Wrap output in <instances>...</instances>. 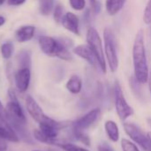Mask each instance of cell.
I'll return each instance as SVG.
<instances>
[{
  "label": "cell",
  "instance_id": "1",
  "mask_svg": "<svg viewBox=\"0 0 151 151\" xmlns=\"http://www.w3.org/2000/svg\"><path fill=\"white\" fill-rule=\"evenodd\" d=\"M133 63L134 78L141 84H145L149 81L150 70L146 57L144 32L140 29L134 38L133 45Z\"/></svg>",
  "mask_w": 151,
  "mask_h": 151
},
{
  "label": "cell",
  "instance_id": "2",
  "mask_svg": "<svg viewBox=\"0 0 151 151\" xmlns=\"http://www.w3.org/2000/svg\"><path fill=\"white\" fill-rule=\"evenodd\" d=\"M39 46L41 50L47 56L51 58H58L62 60L71 61L72 54L59 40L50 36H41L39 38Z\"/></svg>",
  "mask_w": 151,
  "mask_h": 151
},
{
  "label": "cell",
  "instance_id": "3",
  "mask_svg": "<svg viewBox=\"0 0 151 151\" xmlns=\"http://www.w3.org/2000/svg\"><path fill=\"white\" fill-rule=\"evenodd\" d=\"M8 96L10 101L7 103L5 107V114H4L5 119L8 121L9 124L18 123L21 125H26L27 118L17 98L15 91L12 88H10L8 90Z\"/></svg>",
  "mask_w": 151,
  "mask_h": 151
},
{
  "label": "cell",
  "instance_id": "4",
  "mask_svg": "<svg viewBox=\"0 0 151 151\" xmlns=\"http://www.w3.org/2000/svg\"><path fill=\"white\" fill-rule=\"evenodd\" d=\"M104 52L107 58V62L110 70L112 73L117 72L119 68V58L116 48V41L114 33L110 27H106L104 30Z\"/></svg>",
  "mask_w": 151,
  "mask_h": 151
},
{
  "label": "cell",
  "instance_id": "5",
  "mask_svg": "<svg viewBox=\"0 0 151 151\" xmlns=\"http://www.w3.org/2000/svg\"><path fill=\"white\" fill-rule=\"evenodd\" d=\"M87 41H88V45L92 49V50L95 52V54L97 58L100 70L104 73H105L107 71L105 56H104V49H103L101 37L96 28L89 27L88 29Z\"/></svg>",
  "mask_w": 151,
  "mask_h": 151
},
{
  "label": "cell",
  "instance_id": "6",
  "mask_svg": "<svg viewBox=\"0 0 151 151\" xmlns=\"http://www.w3.org/2000/svg\"><path fill=\"white\" fill-rule=\"evenodd\" d=\"M114 98L117 114L119 119L122 122H125L128 118L134 115V111L133 107L128 104L119 81H116L114 84Z\"/></svg>",
  "mask_w": 151,
  "mask_h": 151
},
{
  "label": "cell",
  "instance_id": "7",
  "mask_svg": "<svg viewBox=\"0 0 151 151\" xmlns=\"http://www.w3.org/2000/svg\"><path fill=\"white\" fill-rule=\"evenodd\" d=\"M124 129L126 134L130 137V139L135 144H138L142 150L145 151H151V142L148 134L135 124L134 123H124Z\"/></svg>",
  "mask_w": 151,
  "mask_h": 151
},
{
  "label": "cell",
  "instance_id": "8",
  "mask_svg": "<svg viewBox=\"0 0 151 151\" xmlns=\"http://www.w3.org/2000/svg\"><path fill=\"white\" fill-rule=\"evenodd\" d=\"M26 107H27V111L29 113V115L38 124L52 122L54 120L44 113V111H42L41 106L37 104V102L30 95H27L26 97Z\"/></svg>",
  "mask_w": 151,
  "mask_h": 151
},
{
  "label": "cell",
  "instance_id": "9",
  "mask_svg": "<svg viewBox=\"0 0 151 151\" xmlns=\"http://www.w3.org/2000/svg\"><path fill=\"white\" fill-rule=\"evenodd\" d=\"M101 114L102 111L99 108L93 109L82 117H81L80 119H78L77 120H75L73 123V127L77 130L85 131L98 121V119L101 117Z\"/></svg>",
  "mask_w": 151,
  "mask_h": 151
},
{
  "label": "cell",
  "instance_id": "10",
  "mask_svg": "<svg viewBox=\"0 0 151 151\" xmlns=\"http://www.w3.org/2000/svg\"><path fill=\"white\" fill-rule=\"evenodd\" d=\"M73 51L75 55L85 59L90 65H92L94 67H96V66L99 67L97 58H96L95 52L92 50V49L88 45H86V44L78 45L73 50Z\"/></svg>",
  "mask_w": 151,
  "mask_h": 151
},
{
  "label": "cell",
  "instance_id": "11",
  "mask_svg": "<svg viewBox=\"0 0 151 151\" xmlns=\"http://www.w3.org/2000/svg\"><path fill=\"white\" fill-rule=\"evenodd\" d=\"M31 80L30 68H20L14 76V81L17 89L23 93L27 90Z\"/></svg>",
  "mask_w": 151,
  "mask_h": 151
},
{
  "label": "cell",
  "instance_id": "12",
  "mask_svg": "<svg viewBox=\"0 0 151 151\" xmlns=\"http://www.w3.org/2000/svg\"><path fill=\"white\" fill-rule=\"evenodd\" d=\"M0 139L11 142H19L20 140L4 117L0 116Z\"/></svg>",
  "mask_w": 151,
  "mask_h": 151
},
{
  "label": "cell",
  "instance_id": "13",
  "mask_svg": "<svg viewBox=\"0 0 151 151\" xmlns=\"http://www.w3.org/2000/svg\"><path fill=\"white\" fill-rule=\"evenodd\" d=\"M61 23L63 27L68 31L77 35H80V21H79V18L74 13L69 12L64 14Z\"/></svg>",
  "mask_w": 151,
  "mask_h": 151
},
{
  "label": "cell",
  "instance_id": "14",
  "mask_svg": "<svg viewBox=\"0 0 151 151\" xmlns=\"http://www.w3.org/2000/svg\"><path fill=\"white\" fill-rule=\"evenodd\" d=\"M35 32V27L31 25H26L19 27L15 32V38L19 42H26L30 41Z\"/></svg>",
  "mask_w": 151,
  "mask_h": 151
},
{
  "label": "cell",
  "instance_id": "15",
  "mask_svg": "<svg viewBox=\"0 0 151 151\" xmlns=\"http://www.w3.org/2000/svg\"><path fill=\"white\" fill-rule=\"evenodd\" d=\"M104 130L107 137L112 142H117L119 140V128L117 123L113 120H107L104 123Z\"/></svg>",
  "mask_w": 151,
  "mask_h": 151
},
{
  "label": "cell",
  "instance_id": "16",
  "mask_svg": "<svg viewBox=\"0 0 151 151\" xmlns=\"http://www.w3.org/2000/svg\"><path fill=\"white\" fill-rule=\"evenodd\" d=\"M65 87L70 93L77 95L82 89V81L78 75H73L69 78Z\"/></svg>",
  "mask_w": 151,
  "mask_h": 151
},
{
  "label": "cell",
  "instance_id": "17",
  "mask_svg": "<svg viewBox=\"0 0 151 151\" xmlns=\"http://www.w3.org/2000/svg\"><path fill=\"white\" fill-rule=\"evenodd\" d=\"M127 0H107L106 10L109 15L114 16L118 14L124 7Z\"/></svg>",
  "mask_w": 151,
  "mask_h": 151
},
{
  "label": "cell",
  "instance_id": "18",
  "mask_svg": "<svg viewBox=\"0 0 151 151\" xmlns=\"http://www.w3.org/2000/svg\"><path fill=\"white\" fill-rule=\"evenodd\" d=\"M18 62L20 68H30L31 66V53L28 50H21L18 54Z\"/></svg>",
  "mask_w": 151,
  "mask_h": 151
},
{
  "label": "cell",
  "instance_id": "19",
  "mask_svg": "<svg viewBox=\"0 0 151 151\" xmlns=\"http://www.w3.org/2000/svg\"><path fill=\"white\" fill-rule=\"evenodd\" d=\"M54 8V0H39V11L42 15H49Z\"/></svg>",
  "mask_w": 151,
  "mask_h": 151
},
{
  "label": "cell",
  "instance_id": "20",
  "mask_svg": "<svg viewBox=\"0 0 151 151\" xmlns=\"http://www.w3.org/2000/svg\"><path fill=\"white\" fill-rule=\"evenodd\" d=\"M73 136L74 137V139L78 142H80L81 143L86 145V146H90V139L89 137L84 133V131H81V130H77L75 128L73 127Z\"/></svg>",
  "mask_w": 151,
  "mask_h": 151
},
{
  "label": "cell",
  "instance_id": "21",
  "mask_svg": "<svg viewBox=\"0 0 151 151\" xmlns=\"http://www.w3.org/2000/svg\"><path fill=\"white\" fill-rule=\"evenodd\" d=\"M14 46L11 42H6L1 45V54L4 59H9L13 53Z\"/></svg>",
  "mask_w": 151,
  "mask_h": 151
},
{
  "label": "cell",
  "instance_id": "22",
  "mask_svg": "<svg viewBox=\"0 0 151 151\" xmlns=\"http://www.w3.org/2000/svg\"><path fill=\"white\" fill-rule=\"evenodd\" d=\"M121 149L123 151H141L134 142L125 138L121 140Z\"/></svg>",
  "mask_w": 151,
  "mask_h": 151
},
{
  "label": "cell",
  "instance_id": "23",
  "mask_svg": "<svg viewBox=\"0 0 151 151\" xmlns=\"http://www.w3.org/2000/svg\"><path fill=\"white\" fill-rule=\"evenodd\" d=\"M33 134H34L35 140H36V141L39 142L46 143V144H54V142H53L51 140H50L49 138H47V137L40 131V129H35V130H34Z\"/></svg>",
  "mask_w": 151,
  "mask_h": 151
},
{
  "label": "cell",
  "instance_id": "24",
  "mask_svg": "<svg viewBox=\"0 0 151 151\" xmlns=\"http://www.w3.org/2000/svg\"><path fill=\"white\" fill-rule=\"evenodd\" d=\"M58 147H60L62 150H64L65 151H89L82 147L74 145L73 143H68V142H63V143H59L58 145Z\"/></svg>",
  "mask_w": 151,
  "mask_h": 151
},
{
  "label": "cell",
  "instance_id": "25",
  "mask_svg": "<svg viewBox=\"0 0 151 151\" xmlns=\"http://www.w3.org/2000/svg\"><path fill=\"white\" fill-rule=\"evenodd\" d=\"M63 12H64V9H63V7H62L61 4H58V5L55 7L54 12H53V18H54V19H55V21H56L57 23L61 22V20H62V19H63V17H64Z\"/></svg>",
  "mask_w": 151,
  "mask_h": 151
},
{
  "label": "cell",
  "instance_id": "26",
  "mask_svg": "<svg viewBox=\"0 0 151 151\" xmlns=\"http://www.w3.org/2000/svg\"><path fill=\"white\" fill-rule=\"evenodd\" d=\"M70 5L76 11H81L86 7V0H69Z\"/></svg>",
  "mask_w": 151,
  "mask_h": 151
},
{
  "label": "cell",
  "instance_id": "27",
  "mask_svg": "<svg viewBox=\"0 0 151 151\" xmlns=\"http://www.w3.org/2000/svg\"><path fill=\"white\" fill-rule=\"evenodd\" d=\"M143 20L146 24H151V0H150L146 5L143 14Z\"/></svg>",
  "mask_w": 151,
  "mask_h": 151
},
{
  "label": "cell",
  "instance_id": "28",
  "mask_svg": "<svg viewBox=\"0 0 151 151\" xmlns=\"http://www.w3.org/2000/svg\"><path fill=\"white\" fill-rule=\"evenodd\" d=\"M89 4L91 6V9L93 11V12L95 14H98L101 11V3L99 2V0H89Z\"/></svg>",
  "mask_w": 151,
  "mask_h": 151
},
{
  "label": "cell",
  "instance_id": "29",
  "mask_svg": "<svg viewBox=\"0 0 151 151\" xmlns=\"http://www.w3.org/2000/svg\"><path fill=\"white\" fill-rule=\"evenodd\" d=\"M26 0H7V4L12 6H19L24 4Z\"/></svg>",
  "mask_w": 151,
  "mask_h": 151
},
{
  "label": "cell",
  "instance_id": "30",
  "mask_svg": "<svg viewBox=\"0 0 151 151\" xmlns=\"http://www.w3.org/2000/svg\"><path fill=\"white\" fill-rule=\"evenodd\" d=\"M98 151H114L108 144H105V143H103V144H100L97 148Z\"/></svg>",
  "mask_w": 151,
  "mask_h": 151
},
{
  "label": "cell",
  "instance_id": "31",
  "mask_svg": "<svg viewBox=\"0 0 151 151\" xmlns=\"http://www.w3.org/2000/svg\"><path fill=\"white\" fill-rule=\"evenodd\" d=\"M7 142L4 140L0 139V151H5L7 150Z\"/></svg>",
  "mask_w": 151,
  "mask_h": 151
},
{
  "label": "cell",
  "instance_id": "32",
  "mask_svg": "<svg viewBox=\"0 0 151 151\" xmlns=\"http://www.w3.org/2000/svg\"><path fill=\"white\" fill-rule=\"evenodd\" d=\"M84 20L86 22H89L90 20V10L87 9L84 12Z\"/></svg>",
  "mask_w": 151,
  "mask_h": 151
},
{
  "label": "cell",
  "instance_id": "33",
  "mask_svg": "<svg viewBox=\"0 0 151 151\" xmlns=\"http://www.w3.org/2000/svg\"><path fill=\"white\" fill-rule=\"evenodd\" d=\"M4 114H5V108L4 107L2 102L0 101V116L4 117Z\"/></svg>",
  "mask_w": 151,
  "mask_h": 151
},
{
  "label": "cell",
  "instance_id": "34",
  "mask_svg": "<svg viewBox=\"0 0 151 151\" xmlns=\"http://www.w3.org/2000/svg\"><path fill=\"white\" fill-rule=\"evenodd\" d=\"M5 23V19L3 16H0V27L3 26Z\"/></svg>",
  "mask_w": 151,
  "mask_h": 151
},
{
  "label": "cell",
  "instance_id": "35",
  "mask_svg": "<svg viewBox=\"0 0 151 151\" xmlns=\"http://www.w3.org/2000/svg\"><path fill=\"white\" fill-rule=\"evenodd\" d=\"M149 87H150V91L151 94V72L150 73V77H149Z\"/></svg>",
  "mask_w": 151,
  "mask_h": 151
},
{
  "label": "cell",
  "instance_id": "36",
  "mask_svg": "<svg viewBox=\"0 0 151 151\" xmlns=\"http://www.w3.org/2000/svg\"><path fill=\"white\" fill-rule=\"evenodd\" d=\"M147 134H148V136H149V138H150V142H151V132L148 133Z\"/></svg>",
  "mask_w": 151,
  "mask_h": 151
},
{
  "label": "cell",
  "instance_id": "37",
  "mask_svg": "<svg viewBox=\"0 0 151 151\" xmlns=\"http://www.w3.org/2000/svg\"><path fill=\"white\" fill-rule=\"evenodd\" d=\"M4 2H5V0H0V5H2Z\"/></svg>",
  "mask_w": 151,
  "mask_h": 151
},
{
  "label": "cell",
  "instance_id": "38",
  "mask_svg": "<svg viewBox=\"0 0 151 151\" xmlns=\"http://www.w3.org/2000/svg\"><path fill=\"white\" fill-rule=\"evenodd\" d=\"M33 151H41V150H33Z\"/></svg>",
  "mask_w": 151,
  "mask_h": 151
}]
</instances>
